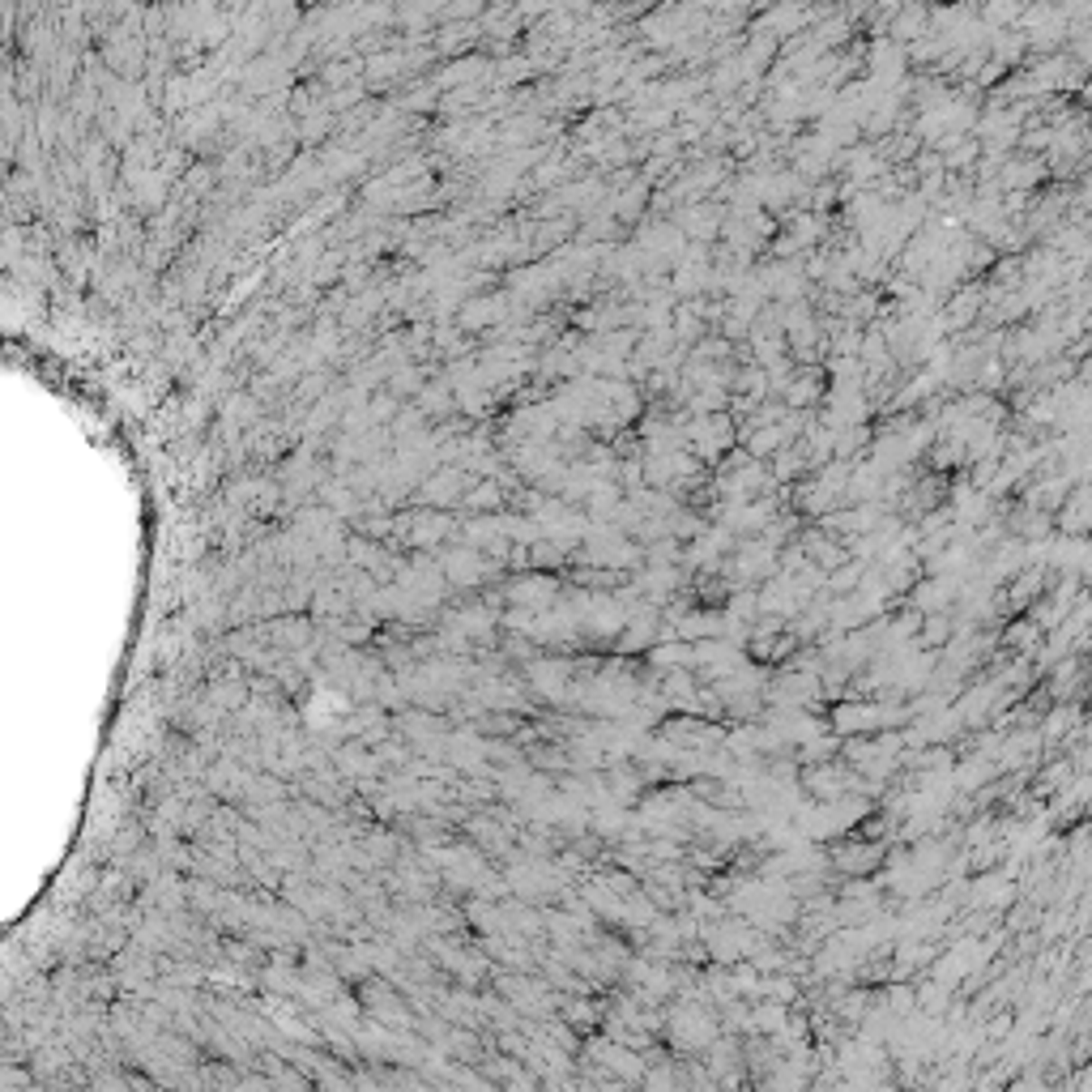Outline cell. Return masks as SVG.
I'll list each match as a JSON object with an SVG mask.
<instances>
[{"label": "cell", "mask_w": 1092, "mask_h": 1092, "mask_svg": "<svg viewBox=\"0 0 1092 1092\" xmlns=\"http://www.w3.org/2000/svg\"><path fill=\"white\" fill-rule=\"evenodd\" d=\"M1046 641V628L1037 623V619H1024V623H1011V631H1007V644L1011 649H1020V653H1032L1037 644Z\"/></svg>", "instance_id": "277c9868"}, {"label": "cell", "mask_w": 1092, "mask_h": 1092, "mask_svg": "<svg viewBox=\"0 0 1092 1092\" xmlns=\"http://www.w3.org/2000/svg\"><path fill=\"white\" fill-rule=\"evenodd\" d=\"M956 636V619L947 611H926L922 614V631H917V641H922V649H943V644Z\"/></svg>", "instance_id": "6da1fadb"}, {"label": "cell", "mask_w": 1092, "mask_h": 1092, "mask_svg": "<svg viewBox=\"0 0 1092 1092\" xmlns=\"http://www.w3.org/2000/svg\"><path fill=\"white\" fill-rule=\"evenodd\" d=\"M717 628H721V619L713 611H696V614H683V619H679V636H683V641H691V644H700V641H708V636H717Z\"/></svg>", "instance_id": "7a4b0ae2"}, {"label": "cell", "mask_w": 1092, "mask_h": 1092, "mask_svg": "<svg viewBox=\"0 0 1092 1092\" xmlns=\"http://www.w3.org/2000/svg\"><path fill=\"white\" fill-rule=\"evenodd\" d=\"M837 867L840 870H870V867H879V850L875 845H845V850H837Z\"/></svg>", "instance_id": "3957f363"}]
</instances>
